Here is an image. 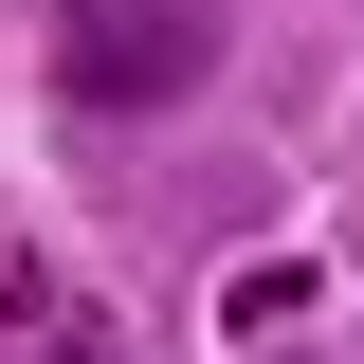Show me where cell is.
Segmentation results:
<instances>
[{
    "label": "cell",
    "mask_w": 364,
    "mask_h": 364,
    "mask_svg": "<svg viewBox=\"0 0 364 364\" xmlns=\"http://www.w3.org/2000/svg\"><path fill=\"white\" fill-rule=\"evenodd\" d=\"M37 364H128V346H109V328H55V346H37Z\"/></svg>",
    "instance_id": "2"
},
{
    "label": "cell",
    "mask_w": 364,
    "mask_h": 364,
    "mask_svg": "<svg viewBox=\"0 0 364 364\" xmlns=\"http://www.w3.org/2000/svg\"><path fill=\"white\" fill-rule=\"evenodd\" d=\"M55 73L73 109H182L219 73V0H55Z\"/></svg>",
    "instance_id": "1"
}]
</instances>
